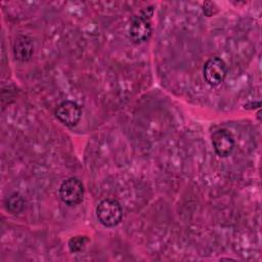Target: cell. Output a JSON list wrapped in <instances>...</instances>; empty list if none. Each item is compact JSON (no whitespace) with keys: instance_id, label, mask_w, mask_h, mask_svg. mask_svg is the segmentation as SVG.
<instances>
[{"instance_id":"cell-1","label":"cell","mask_w":262,"mask_h":262,"mask_svg":"<svg viewBox=\"0 0 262 262\" xmlns=\"http://www.w3.org/2000/svg\"><path fill=\"white\" fill-rule=\"evenodd\" d=\"M96 216L103 226L114 227L121 222L123 210L117 200L104 199L96 207Z\"/></svg>"},{"instance_id":"cell-2","label":"cell","mask_w":262,"mask_h":262,"mask_svg":"<svg viewBox=\"0 0 262 262\" xmlns=\"http://www.w3.org/2000/svg\"><path fill=\"white\" fill-rule=\"evenodd\" d=\"M148 8H145L139 15L132 17L129 26V36L134 43H142L146 41L151 34L149 18L152 12L147 13Z\"/></svg>"},{"instance_id":"cell-3","label":"cell","mask_w":262,"mask_h":262,"mask_svg":"<svg viewBox=\"0 0 262 262\" xmlns=\"http://www.w3.org/2000/svg\"><path fill=\"white\" fill-rule=\"evenodd\" d=\"M84 195V185L76 177H70L62 181L59 186V196L61 201L69 205L75 206L82 202Z\"/></svg>"},{"instance_id":"cell-4","label":"cell","mask_w":262,"mask_h":262,"mask_svg":"<svg viewBox=\"0 0 262 262\" xmlns=\"http://www.w3.org/2000/svg\"><path fill=\"white\" fill-rule=\"evenodd\" d=\"M227 74V66L225 61L214 56L209 58L204 66V78L206 82L211 86H217L225 79Z\"/></svg>"},{"instance_id":"cell-5","label":"cell","mask_w":262,"mask_h":262,"mask_svg":"<svg viewBox=\"0 0 262 262\" xmlns=\"http://www.w3.org/2000/svg\"><path fill=\"white\" fill-rule=\"evenodd\" d=\"M54 115L60 123L68 127H73L80 121L82 111L77 102L64 100L57 105Z\"/></svg>"},{"instance_id":"cell-6","label":"cell","mask_w":262,"mask_h":262,"mask_svg":"<svg viewBox=\"0 0 262 262\" xmlns=\"http://www.w3.org/2000/svg\"><path fill=\"white\" fill-rule=\"evenodd\" d=\"M212 144L216 154L220 157H227L234 147V139L231 133L225 129H218L212 134Z\"/></svg>"},{"instance_id":"cell-7","label":"cell","mask_w":262,"mask_h":262,"mask_svg":"<svg viewBox=\"0 0 262 262\" xmlns=\"http://www.w3.org/2000/svg\"><path fill=\"white\" fill-rule=\"evenodd\" d=\"M34 54V42L26 35H17L13 42V55L18 61H28Z\"/></svg>"},{"instance_id":"cell-8","label":"cell","mask_w":262,"mask_h":262,"mask_svg":"<svg viewBox=\"0 0 262 262\" xmlns=\"http://www.w3.org/2000/svg\"><path fill=\"white\" fill-rule=\"evenodd\" d=\"M5 207H6V210L11 214H18L25 208V201L19 193L13 192L6 198Z\"/></svg>"},{"instance_id":"cell-9","label":"cell","mask_w":262,"mask_h":262,"mask_svg":"<svg viewBox=\"0 0 262 262\" xmlns=\"http://www.w3.org/2000/svg\"><path fill=\"white\" fill-rule=\"evenodd\" d=\"M87 242H88V238L85 235H76L69 239L68 248L71 253H74V254L80 253L86 247Z\"/></svg>"}]
</instances>
